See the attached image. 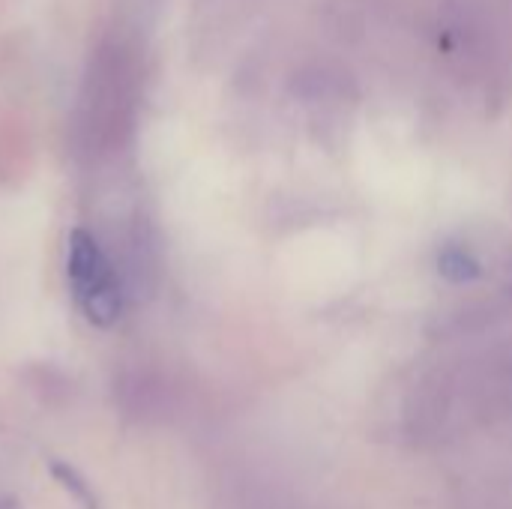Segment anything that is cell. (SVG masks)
Wrapping results in <instances>:
<instances>
[{"label": "cell", "instance_id": "cell-1", "mask_svg": "<svg viewBox=\"0 0 512 509\" xmlns=\"http://www.w3.org/2000/svg\"><path fill=\"white\" fill-rule=\"evenodd\" d=\"M66 279L78 312L93 327L105 330L117 324L123 309L117 273L99 240L84 228H72L66 237Z\"/></svg>", "mask_w": 512, "mask_h": 509}, {"label": "cell", "instance_id": "cell-2", "mask_svg": "<svg viewBox=\"0 0 512 509\" xmlns=\"http://www.w3.org/2000/svg\"><path fill=\"white\" fill-rule=\"evenodd\" d=\"M51 474H54V480L60 483V489L63 492H69L72 498H75V504L81 509H102L99 504V498H96V492L90 489V483L72 468V465H66V462H54L51 465Z\"/></svg>", "mask_w": 512, "mask_h": 509}]
</instances>
